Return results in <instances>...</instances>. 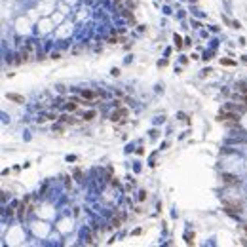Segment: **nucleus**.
<instances>
[{"mask_svg": "<svg viewBox=\"0 0 247 247\" xmlns=\"http://www.w3.org/2000/svg\"><path fill=\"white\" fill-rule=\"evenodd\" d=\"M222 179L226 184H239V179L236 175H222Z\"/></svg>", "mask_w": 247, "mask_h": 247, "instance_id": "20e7f679", "label": "nucleus"}, {"mask_svg": "<svg viewBox=\"0 0 247 247\" xmlns=\"http://www.w3.org/2000/svg\"><path fill=\"white\" fill-rule=\"evenodd\" d=\"M126 116H128V110H126V108H120V110H114V112L110 114V120H112V122H120V120L126 118Z\"/></svg>", "mask_w": 247, "mask_h": 247, "instance_id": "7ed1b4c3", "label": "nucleus"}, {"mask_svg": "<svg viewBox=\"0 0 247 247\" xmlns=\"http://www.w3.org/2000/svg\"><path fill=\"white\" fill-rule=\"evenodd\" d=\"M59 120H61L63 124H76V120H72L70 116H67V114H63V116H61Z\"/></svg>", "mask_w": 247, "mask_h": 247, "instance_id": "1a4fd4ad", "label": "nucleus"}, {"mask_svg": "<svg viewBox=\"0 0 247 247\" xmlns=\"http://www.w3.org/2000/svg\"><path fill=\"white\" fill-rule=\"evenodd\" d=\"M124 219H126V215H124V213H120L118 217H114V219H112V226L120 228V226H122V222H124Z\"/></svg>", "mask_w": 247, "mask_h": 247, "instance_id": "39448f33", "label": "nucleus"}, {"mask_svg": "<svg viewBox=\"0 0 247 247\" xmlns=\"http://www.w3.org/2000/svg\"><path fill=\"white\" fill-rule=\"evenodd\" d=\"M238 91H239V93H247V82H242V84H239V86H238Z\"/></svg>", "mask_w": 247, "mask_h": 247, "instance_id": "9d476101", "label": "nucleus"}, {"mask_svg": "<svg viewBox=\"0 0 247 247\" xmlns=\"http://www.w3.org/2000/svg\"><path fill=\"white\" fill-rule=\"evenodd\" d=\"M32 57H34V44H25V48H23V51H21V59L27 63V61H31Z\"/></svg>", "mask_w": 247, "mask_h": 247, "instance_id": "f257e3e1", "label": "nucleus"}, {"mask_svg": "<svg viewBox=\"0 0 247 247\" xmlns=\"http://www.w3.org/2000/svg\"><path fill=\"white\" fill-rule=\"evenodd\" d=\"M8 99L10 101H15V103H25V99L21 95H17V93H8Z\"/></svg>", "mask_w": 247, "mask_h": 247, "instance_id": "0eeeda50", "label": "nucleus"}, {"mask_svg": "<svg viewBox=\"0 0 247 247\" xmlns=\"http://www.w3.org/2000/svg\"><path fill=\"white\" fill-rule=\"evenodd\" d=\"M95 116H97V112H95V110H87L86 114H84V120H86V122H91V120L95 118Z\"/></svg>", "mask_w": 247, "mask_h": 247, "instance_id": "6e6552de", "label": "nucleus"}, {"mask_svg": "<svg viewBox=\"0 0 247 247\" xmlns=\"http://www.w3.org/2000/svg\"><path fill=\"white\" fill-rule=\"evenodd\" d=\"M224 207H226L230 213H242L243 211V205L239 201H224Z\"/></svg>", "mask_w": 247, "mask_h": 247, "instance_id": "f03ea898", "label": "nucleus"}, {"mask_svg": "<svg viewBox=\"0 0 247 247\" xmlns=\"http://www.w3.org/2000/svg\"><path fill=\"white\" fill-rule=\"evenodd\" d=\"M55 118H57V116H55L53 112H50V114H46V120H55Z\"/></svg>", "mask_w": 247, "mask_h": 247, "instance_id": "f8f14e48", "label": "nucleus"}, {"mask_svg": "<svg viewBox=\"0 0 247 247\" xmlns=\"http://www.w3.org/2000/svg\"><path fill=\"white\" fill-rule=\"evenodd\" d=\"M53 133H63V128L61 126H53Z\"/></svg>", "mask_w": 247, "mask_h": 247, "instance_id": "9b49d317", "label": "nucleus"}, {"mask_svg": "<svg viewBox=\"0 0 247 247\" xmlns=\"http://www.w3.org/2000/svg\"><path fill=\"white\" fill-rule=\"evenodd\" d=\"M95 95H99V91H91V89H84V91H82L84 99H93Z\"/></svg>", "mask_w": 247, "mask_h": 247, "instance_id": "423d86ee", "label": "nucleus"}]
</instances>
